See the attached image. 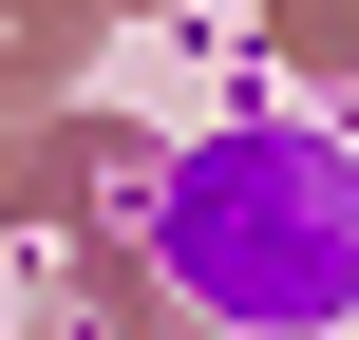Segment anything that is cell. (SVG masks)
Masks as SVG:
<instances>
[{"label": "cell", "mask_w": 359, "mask_h": 340, "mask_svg": "<svg viewBox=\"0 0 359 340\" xmlns=\"http://www.w3.org/2000/svg\"><path fill=\"white\" fill-rule=\"evenodd\" d=\"M151 265L170 303L227 340H341L359 322V151L303 114H246V132H189L151 170Z\"/></svg>", "instance_id": "1"}]
</instances>
